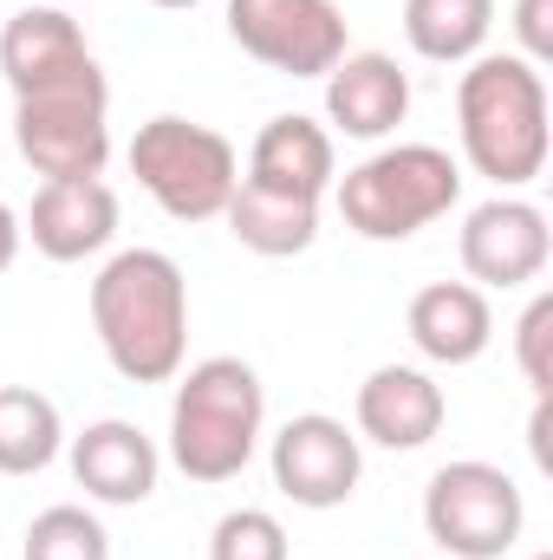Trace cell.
<instances>
[{
    "label": "cell",
    "mask_w": 553,
    "mask_h": 560,
    "mask_svg": "<svg viewBox=\"0 0 553 560\" xmlns=\"http://www.w3.org/2000/svg\"><path fill=\"white\" fill-rule=\"evenodd\" d=\"M92 332L125 385H169L189 352V280L163 248H125L92 280Z\"/></svg>",
    "instance_id": "obj_1"
},
{
    "label": "cell",
    "mask_w": 553,
    "mask_h": 560,
    "mask_svg": "<svg viewBox=\"0 0 553 560\" xmlns=\"http://www.w3.org/2000/svg\"><path fill=\"white\" fill-rule=\"evenodd\" d=\"M456 131L475 176L495 189H528L548 170V79L521 52H475L456 85Z\"/></svg>",
    "instance_id": "obj_2"
},
{
    "label": "cell",
    "mask_w": 553,
    "mask_h": 560,
    "mask_svg": "<svg viewBox=\"0 0 553 560\" xmlns=\"http://www.w3.org/2000/svg\"><path fill=\"white\" fill-rule=\"evenodd\" d=\"M268 430V392L261 372L235 352H215L176 378L169 398V463L189 482H235Z\"/></svg>",
    "instance_id": "obj_3"
},
{
    "label": "cell",
    "mask_w": 553,
    "mask_h": 560,
    "mask_svg": "<svg viewBox=\"0 0 553 560\" xmlns=\"http://www.w3.org/2000/svg\"><path fill=\"white\" fill-rule=\"evenodd\" d=\"M332 202L365 242H411L462 202V163L436 143H385L345 176H332Z\"/></svg>",
    "instance_id": "obj_4"
},
{
    "label": "cell",
    "mask_w": 553,
    "mask_h": 560,
    "mask_svg": "<svg viewBox=\"0 0 553 560\" xmlns=\"http://www.w3.org/2000/svg\"><path fill=\"white\" fill-rule=\"evenodd\" d=\"M131 176L169 222H215L242 183V156L222 131L163 112L131 138Z\"/></svg>",
    "instance_id": "obj_5"
},
{
    "label": "cell",
    "mask_w": 553,
    "mask_h": 560,
    "mask_svg": "<svg viewBox=\"0 0 553 560\" xmlns=\"http://www.w3.org/2000/svg\"><path fill=\"white\" fill-rule=\"evenodd\" d=\"M423 528L449 560H502L528 528V502H521L508 469L462 456V463H443L430 476Z\"/></svg>",
    "instance_id": "obj_6"
},
{
    "label": "cell",
    "mask_w": 553,
    "mask_h": 560,
    "mask_svg": "<svg viewBox=\"0 0 553 560\" xmlns=\"http://www.w3.org/2000/svg\"><path fill=\"white\" fill-rule=\"evenodd\" d=\"M13 143L33 163V176H46V183L105 176V163H111V85H105V72L13 98Z\"/></svg>",
    "instance_id": "obj_7"
},
{
    "label": "cell",
    "mask_w": 553,
    "mask_h": 560,
    "mask_svg": "<svg viewBox=\"0 0 553 560\" xmlns=\"http://www.w3.org/2000/svg\"><path fill=\"white\" fill-rule=\"evenodd\" d=\"M228 39L286 79H326L352 52L339 0H228Z\"/></svg>",
    "instance_id": "obj_8"
},
{
    "label": "cell",
    "mask_w": 553,
    "mask_h": 560,
    "mask_svg": "<svg viewBox=\"0 0 553 560\" xmlns=\"http://www.w3.org/2000/svg\"><path fill=\"white\" fill-rule=\"evenodd\" d=\"M268 463H274V489L293 509H345L358 495V476H365L358 430H345L326 411H299L280 423Z\"/></svg>",
    "instance_id": "obj_9"
},
{
    "label": "cell",
    "mask_w": 553,
    "mask_h": 560,
    "mask_svg": "<svg viewBox=\"0 0 553 560\" xmlns=\"http://www.w3.org/2000/svg\"><path fill=\"white\" fill-rule=\"evenodd\" d=\"M462 268H469V287H502V293H515V287H534V280L548 275L553 261V229L548 215L534 209V202H521V196H489V202H475L469 215H462Z\"/></svg>",
    "instance_id": "obj_10"
},
{
    "label": "cell",
    "mask_w": 553,
    "mask_h": 560,
    "mask_svg": "<svg viewBox=\"0 0 553 560\" xmlns=\"http://www.w3.org/2000/svg\"><path fill=\"white\" fill-rule=\"evenodd\" d=\"M20 235L46 261H92L118 242V189L105 176H66L39 183L33 209L20 215Z\"/></svg>",
    "instance_id": "obj_11"
},
{
    "label": "cell",
    "mask_w": 553,
    "mask_h": 560,
    "mask_svg": "<svg viewBox=\"0 0 553 560\" xmlns=\"http://www.w3.org/2000/svg\"><path fill=\"white\" fill-rule=\"evenodd\" d=\"M98 72L79 20L66 7H20L7 26H0V79L13 85V98H33V92H52V85H72Z\"/></svg>",
    "instance_id": "obj_12"
},
{
    "label": "cell",
    "mask_w": 553,
    "mask_h": 560,
    "mask_svg": "<svg viewBox=\"0 0 553 560\" xmlns=\"http://www.w3.org/2000/svg\"><path fill=\"white\" fill-rule=\"evenodd\" d=\"M411 118V72L391 52H345L326 72V131L352 143H385Z\"/></svg>",
    "instance_id": "obj_13"
},
{
    "label": "cell",
    "mask_w": 553,
    "mask_h": 560,
    "mask_svg": "<svg viewBox=\"0 0 553 560\" xmlns=\"http://www.w3.org/2000/svg\"><path fill=\"white\" fill-rule=\"evenodd\" d=\"M72 476H79V489H85L92 502H105V509H138V502L156 495L163 456H156V443L143 436L138 423L98 418L72 436Z\"/></svg>",
    "instance_id": "obj_14"
},
{
    "label": "cell",
    "mask_w": 553,
    "mask_h": 560,
    "mask_svg": "<svg viewBox=\"0 0 553 560\" xmlns=\"http://www.w3.org/2000/svg\"><path fill=\"white\" fill-rule=\"evenodd\" d=\"M339 176V143L319 118L306 112H280L261 125V138L248 150V176L255 189H274V196H299V202H319Z\"/></svg>",
    "instance_id": "obj_15"
},
{
    "label": "cell",
    "mask_w": 553,
    "mask_h": 560,
    "mask_svg": "<svg viewBox=\"0 0 553 560\" xmlns=\"http://www.w3.org/2000/svg\"><path fill=\"white\" fill-rule=\"evenodd\" d=\"M358 443H378V450H423L443 418H449V398L430 372L416 365H378L365 385H358Z\"/></svg>",
    "instance_id": "obj_16"
},
{
    "label": "cell",
    "mask_w": 553,
    "mask_h": 560,
    "mask_svg": "<svg viewBox=\"0 0 553 560\" xmlns=\"http://www.w3.org/2000/svg\"><path fill=\"white\" fill-rule=\"evenodd\" d=\"M404 332L430 365H475L495 339V306L469 280H430V287H416Z\"/></svg>",
    "instance_id": "obj_17"
},
{
    "label": "cell",
    "mask_w": 553,
    "mask_h": 560,
    "mask_svg": "<svg viewBox=\"0 0 553 560\" xmlns=\"http://www.w3.org/2000/svg\"><path fill=\"white\" fill-rule=\"evenodd\" d=\"M222 222H228V235H235L248 255H268V261L306 255V248L319 242V202L274 196V189H255V183H235Z\"/></svg>",
    "instance_id": "obj_18"
},
{
    "label": "cell",
    "mask_w": 553,
    "mask_h": 560,
    "mask_svg": "<svg viewBox=\"0 0 553 560\" xmlns=\"http://www.w3.org/2000/svg\"><path fill=\"white\" fill-rule=\"evenodd\" d=\"M495 0H404V39L430 66H469L489 46Z\"/></svg>",
    "instance_id": "obj_19"
},
{
    "label": "cell",
    "mask_w": 553,
    "mask_h": 560,
    "mask_svg": "<svg viewBox=\"0 0 553 560\" xmlns=\"http://www.w3.org/2000/svg\"><path fill=\"white\" fill-rule=\"evenodd\" d=\"M66 450L59 405L33 385H0V476H39Z\"/></svg>",
    "instance_id": "obj_20"
},
{
    "label": "cell",
    "mask_w": 553,
    "mask_h": 560,
    "mask_svg": "<svg viewBox=\"0 0 553 560\" xmlns=\"http://www.w3.org/2000/svg\"><path fill=\"white\" fill-rule=\"evenodd\" d=\"M20 560H111V535H105V522H98L92 509L52 502V509L33 515Z\"/></svg>",
    "instance_id": "obj_21"
},
{
    "label": "cell",
    "mask_w": 553,
    "mask_h": 560,
    "mask_svg": "<svg viewBox=\"0 0 553 560\" xmlns=\"http://www.w3.org/2000/svg\"><path fill=\"white\" fill-rule=\"evenodd\" d=\"M209 560H293L286 528L268 509H228L209 535Z\"/></svg>",
    "instance_id": "obj_22"
},
{
    "label": "cell",
    "mask_w": 553,
    "mask_h": 560,
    "mask_svg": "<svg viewBox=\"0 0 553 560\" xmlns=\"http://www.w3.org/2000/svg\"><path fill=\"white\" fill-rule=\"evenodd\" d=\"M515 365L534 385V398H553V293H534L515 326Z\"/></svg>",
    "instance_id": "obj_23"
},
{
    "label": "cell",
    "mask_w": 553,
    "mask_h": 560,
    "mask_svg": "<svg viewBox=\"0 0 553 560\" xmlns=\"http://www.w3.org/2000/svg\"><path fill=\"white\" fill-rule=\"evenodd\" d=\"M515 39H521L528 66H548L553 59V0H515Z\"/></svg>",
    "instance_id": "obj_24"
},
{
    "label": "cell",
    "mask_w": 553,
    "mask_h": 560,
    "mask_svg": "<svg viewBox=\"0 0 553 560\" xmlns=\"http://www.w3.org/2000/svg\"><path fill=\"white\" fill-rule=\"evenodd\" d=\"M548 430H553V398H534V423H528V443H534V463H541V469H553Z\"/></svg>",
    "instance_id": "obj_25"
},
{
    "label": "cell",
    "mask_w": 553,
    "mask_h": 560,
    "mask_svg": "<svg viewBox=\"0 0 553 560\" xmlns=\"http://www.w3.org/2000/svg\"><path fill=\"white\" fill-rule=\"evenodd\" d=\"M20 242H26L20 235V215H13V202H0V275L20 261Z\"/></svg>",
    "instance_id": "obj_26"
},
{
    "label": "cell",
    "mask_w": 553,
    "mask_h": 560,
    "mask_svg": "<svg viewBox=\"0 0 553 560\" xmlns=\"http://www.w3.org/2000/svg\"><path fill=\"white\" fill-rule=\"evenodd\" d=\"M150 7H169V13H189V7H202V0H150Z\"/></svg>",
    "instance_id": "obj_27"
},
{
    "label": "cell",
    "mask_w": 553,
    "mask_h": 560,
    "mask_svg": "<svg viewBox=\"0 0 553 560\" xmlns=\"http://www.w3.org/2000/svg\"><path fill=\"white\" fill-rule=\"evenodd\" d=\"M534 560H553V555H534Z\"/></svg>",
    "instance_id": "obj_28"
}]
</instances>
